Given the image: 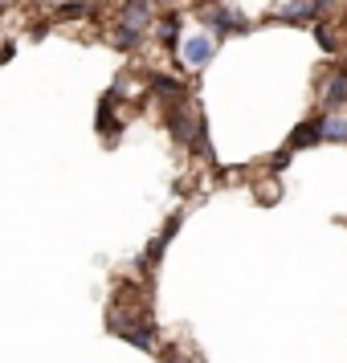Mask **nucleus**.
<instances>
[{
	"instance_id": "f257e3e1",
	"label": "nucleus",
	"mask_w": 347,
	"mask_h": 363,
	"mask_svg": "<svg viewBox=\"0 0 347 363\" xmlns=\"http://www.w3.org/2000/svg\"><path fill=\"white\" fill-rule=\"evenodd\" d=\"M164 123H167V131H172V139H176V143H188V147L200 151V155H213V151H209V131H204V118H200L192 106L172 102V106H167V115H164Z\"/></svg>"
},
{
	"instance_id": "f03ea898",
	"label": "nucleus",
	"mask_w": 347,
	"mask_h": 363,
	"mask_svg": "<svg viewBox=\"0 0 347 363\" xmlns=\"http://www.w3.org/2000/svg\"><path fill=\"white\" fill-rule=\"evenodd\" d=\"M200 25L209 29V33L225 37V33H246L249 21L241 17V13H233V9H225V4H204V9H197Z\"/></svg>"
},
{
	"instance_id": "7ed1b4c3",
	"label": "nucleus",
	"mask_w": 347,
	"mask_h": 363,
	"mask_svg": "<svg viewBox=\"0 0 347 363\" xmlns=\"http://www.w3.org/2000/svg\"><path fill=\"white\" fill-rule=\"evenodd\" d=\"M213 53H216L213 33H192V37H184V41H180V57H184L192 69L209 66V62H213Z\"/></svg>"
},
{
	"instance_id": "20e7f679",
	"label": "nucleus",
	"mask_w": 347,
	"mask_h": 363,
	"mask_svg": "<svg viewBox=\"0 0 347 363\" xmlns=\"http://www.w3.org/2000/svg\"><path fill=\"white\" fill-rule=\"evenodd\" d=\"M314 143H323V115H311L307 123H298L290 139H286V155H294L302 147H314Z\"/></svg>"
},
{
	"instance_id": "39448f33",
	"label": "nucleus",
	"mask_w": 347,
	"mask_h": 363,
	"mask_svg": "<svg viewBox=\"0 0 347 363\" xmlns=\"http://www.w3.org/2000/svg\"><path fill=\"white\" fill-rule=\"evenodd\" d=\"M119 339H127V343L139 347V351H155V347H160V335H155L151 323H127V327H119Z\"/></svg>"
},
{
	"instance_id": "423d86ee",
	"label": "nucleus",
	"mask_w": 347,
	"mask_h": 363,
	"mask_svg": "<svg viewBox=\"0 0 347 363\" xmlns=\"http://www.w3.org/2000/svg\"><path fill=\"white\" fill-rule=\"evenodd\" d=\"M148 86H151V94L172 99V102H184V94H188V86L180 78H172V74H148Z\"/></svg>"
},
{
	"instance_id": "0eeeda50",
	"label": "nucleus",
	"mask_w": 347,
	"mask_h": 363,
	"mask_svg": "<svg viewBox=\"0 0 347 363\" xmlns=\"http://www.w3.org/2000/svg\"><path fill=\"white\" fill-rule=\"evenodd\" d=\"M343 102H347V69H335L331 82L323 86V106H327V115H331V111H339Z\"/></svg>"
},
{
	"instance_id": "6e6552de",
	"label": "nucleus",
	"mask_w": 347,
	"mask_h": 363,
	"mask_svg": "<svg viewBox=\"0 0 347 363\" xmlns=\"http://www.w3.org/2000/svg\"><path fill=\"white\" fill-rule=\"evenodd\" d=\"M274 21H282V25H307V21H314V4L311 0H290V4H282L274 13Z\"/></svg>"
},
{
	"instance_id": "1a4fd4ad",
	"label": "nucleus",
	"mask_w": 347,
	"mask_h": 363,
	"mask_svg": "<svg viewBox=\"0 0 347 363\" xmlns=\"http://www.w3.org/2000/svg\"><path fill=\"white\" fill-rule=\"evenodd\" d=\"M148 21H151V0H123V21L119 25L148 29Z\"/></svg>"
},
{
	"instance_id": "9d476101",
	"label": "nucleus",
	"mask_w": 347,
	"mask_h": 363,
	"mask_svg": "<svg viewBox=\"0 0 347 363\" xmlns=\"http://www.w3.org/2000/svg\"><path fill=\"white\" fill-rule=\"evenodd\" d=\"M180 220H184L180 213H176V216H172V220H167V225H164V233H160V237H155V241H151V245H148V253H143V262H151V265H155V262H160V257H164L167 241H172V237H176V229H180Z\"/></svg>"
},
{
	"instance_id": "9b49d317",
	"label": "nucleus",
	"mask_w": 347,
	"mask_h": 363,
	"mask_svg": "<svg viewBox=\"0 0 347 363\" xmlns=\"http://www.w3.org/2000/svg\"><path fill=\"white\" fill-rule=\"evenodd\" d=\"M323 143H347V118L339 111L323 115Z\"/></svg>"
},
{
	"instance_id": "f8f14e48",
	"label": "nucleus",
	"mask_w": 347,
	"mask_h": 363,
	"mask_svg": "<svg viewBox=\"0 0 347 363\" xmlns=\"http://www.w3.org/2000/svg\"><path fill=\"white\" fill-rule=\"evenodd\" d=\"M160 41H164V50H180V13H167L160 21Z\"/></svg>"
},
{
	"instance_id": "ddd939ff",
	"label": "nucleus",
	"mask_w": 347,
	"mask_h": 363,
	"mask_svg": "<svg viewBox=\"0 0 347 363\" xmlns=\"http://www.w3.org/2000/svg\"><path fill=\"white\" fill-rule=\"evenodd\" d=\"M115 45H119V50H139V45H143V29L119 25V29H115Z\"/></svg>"
},
{
	"instance_id": "4468645a",
	"label": "nucleus",
	"mask_w": 347,
	"mask_h": 363,
	"mask_svg": "<svg viewBox=\"0 0 347 363\" xmlns=\"http://www.w3.org/2000/svg\"><path fill=\"white\" fill-rule=\"evenodd\" d=\"M86 13H90V4H82V0H74V4H62V9H57L53 17H57V21H74V17H86Z\"/></svg>"
},
{
	"instance_id": "2eb2a0df",
	"label": "nucleus",
	"mask_w": 347,
	"mask_h": 363,
	"mask_svg": "<svg viewBox=\"0 0 347 363\" xmlns=\"http://www.w3.org/2000/svg\"><path fill=\"white\" fill-rule=\"evenodd\" d=\"M314 37H319V45H323L327 53L339 50V45H335V33H327V25H319V29H314Z\"/></svg>"
},
{
	"instance_id": "dca6fc26",
	"label": "nucleus",
	"mask_w": 347,
	"mask_h": 363,
	"mask_svg": "<svg viewBox=\"0 0 347 363\" xmlns=\"http://www.w3.org/2000/svg\"><path fill=\"white\" fill-rule=\"evenodd\" d=\"M164 363H197L192 355H184L180 347H164Z\"/></svg>"
},
{
	"instance_id": "f3484780",
	"label": "nucleus",
	"mask_w": 347,
	"mask_h": 363,
	"mask_svg": "<svg viewBox=\"0 0 347 363\" xmlns=\"http://www.w3.org/2000/svg\"><path fill=\"white\" fill-rule=\"evenodd\" d=\"M314 4V17H327V9H335V0H311Z\"/></svg>"
},
{
	"instance_id": "a211bd4d",
	"label": "nucleus",
	"mask_w": 347,
	"mask_h": 363,
	"mask_svg": "<svg viewBox=\"0 0 347 363\" xmlns=\"http://www.w3.org/2000/svg\"><path fill=\"white\" fill-rule=\"evenodd\" d=\"M0 4H9V0H0Z\"/></svg>"
}]
</instances>
